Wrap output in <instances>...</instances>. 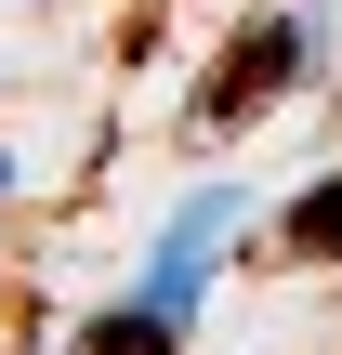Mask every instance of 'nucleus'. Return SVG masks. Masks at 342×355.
Instances as JSON below:
<instances>
[{
	"label": "nucleus",
	"mask_w": 342,
	"mask_h": 355,
	"mask_svg": "<svg viewBox=\"0 0 342 355\" xmlns=\"http://www.w3.org/2000/svg\"><path fill=\"white\" fill-rule=\"evenodd\" d=\"M171 343H185V329H171L158 303H119V316H92V329H79L66 355H171Z\"/></svg>",
	"instance_id": "obj_2"
},
{
	"label": "nucleus",
	"mask_w": 342,
	"mask_h": 355,
	"mask_svg": "<svg viewBox=\"0 0 342 355\" xmlns=\"http://www.w3.org/2000/svg\"><path fill=\"white\" fill-rule=\"evenodd\" d=\"M290 250L303 263H342V184H303L290 198Z\"/></svg>",
	"instance_id": "obj_3"
},
{
	"label": "nucleus",
	"mask_w": 342,
	"mask_h": 355,
	"mask_svg": "<svg viewBox=\"0 0 342 355\" xmlns=\"http://www.w3.org/2000/svg\"><path fill=\"white\" fill-rule=\"evenodd\" d=\"M316 53H330V0H264V13L224 40V66L198 79V132H250L264 105H290V92L316 79Z\"/></svg>",
	"instance_id": "obj_1"
}]
</instances>
